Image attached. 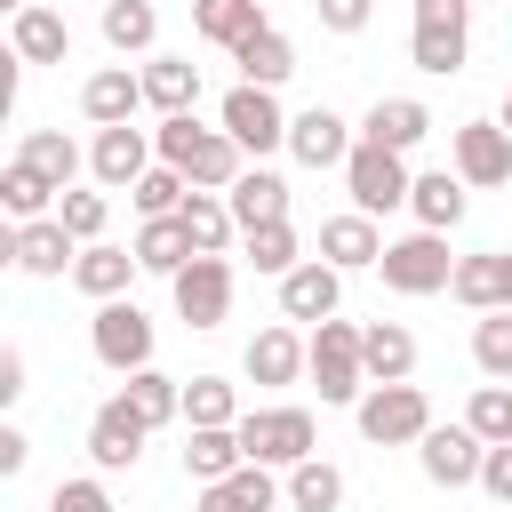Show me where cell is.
Wrapping results in <instances>:
<instances>
[{
    "mask_svg": "<svg viewBox=\"0 0 512 512\" xmlns=\"http://www.w3.org/2000/svg\"><path fill=\"white\" fill-rule=\"evenodd\" d=\"M152 152H160V168L192 176V192H232V184H240V168H248V152H240L224 128H200L192 112L160 120V128H152Z\"/></svg>",
    "mask_w": 512,
    "mask_h": 512,
    "instance_id": "1",
    "label": "cell"
},
{
    "mask_svg": "<svg viewBox=\"0 0 512 512\" xmlns=\"http://www.w3.org/2000/svg\"><path fill=\"white\" fill-rule=\"evenodd\" d=\"M472 8L480 0H416V24H408V64L432 72V80H456L464 56H472Z\"/></svg>",
    "mask_w": 512,
    "mask_h": 512,
    "instance_id": "2",
    "label": "cell"
},
{
    "mask_svg": "<svg viewBox=\"0 0 512 512\" xmlns=\"http://www.w3.org/2000/svg\"><path fill=\"white\" fill-rule=\"evenodd\" d=\"M232 432H240V456H248V464H272V472H296L304 456H320V448H312V440H320V432H312V408H296V400L248 408Z\"/></svg>",
    "mask_w": 512,
    "mask_h": 512,
    "instance_id": "3",
    "label": "cell"
},
{
    "mask_svg": "<svg viewBox=\"0 0 512 512\" xmlns=\"http://www.w3.org/2000/svg\"><path fill=\"white\" fill-rule=\"evenodd\" d=\"M320 408H360L368 400V360H360V320H320L312 328V368Z\"/></svg>",
    "mask_w": 512,
    "mask_h": 512,
    "instance_id": "4",
    "label": "cell"
},
{
    "mask_svg": "<svg viewBox=\"0 0 512 512\" xmlns=\"http://www.w3.org/2000/svg\"><path fill=\"white\" fill-rule=\"evenodd\" d=\"M352 424H360L368 448H416L432 432V400H424V384H368Z\"/></svg>",
    "mask_w": 512,
    "mask_h": 512,
    "instance_id": "5",
    "label": "cell"
},
{
    "mask_svg": "<svg viewBox=\"0 0 512 512\" xmlns=\"http://www.w3.org/2000/svg\"><path fill=\"white\" fill-rule=\"evenodd\" d=\"M344 192H352V208L360 216H392V208H408V192H416V168H408V152H384V144H352V160H344Z\"/></svg>",
    "mask_w": 512,
    "mask_h": 512,
    "instance_id": "6",
    "label": "cell"
},
{
    "mask_svg": "<svg viewBox=\"0 0 512 512\" xmlns=\"http://www.w3.org/2000/svg\"><path fill=\"white\" fill-rule=\"evenodd\" d=\"M384 288L392 296H440L456 280V256H448V232H408V240H384Z\"/></svg>",
    "mask_w": 512,
    "mask_h": 512,
    "instance_id": "7",
    "label": "cell"
},
{
    "mask_svg": "<svg viewBox=\"0 0 512 512\" xmlns=\"http://www.w3.org/2000/svg\"><path fill=\"white\" fill-rule=\"evenodd\" d=\"M88 352H96L112 376L152 368V320H144V304H128V296L96 304V320H88Z\"/></svg>",
    "mask_w": 512,
    "mask_h": 512,
    "instance_id": "8",
    "label": "cell"
},
{
    "mask_svg": "<svg viewBox=\"0 0 512 512\" xmlns=\"http://www.w3.org/2000/svg\"><path fill=\"white\" fill-rule=\"evenodd\" d=\"M216 128H224L240 152H256V160L288 144V112H280V96H272V88H248V80L216 104Z\"/></svg>",
    "mask_w": 512,
    "mask_h": 512,
    "instance_id": "9",
    "label": "cell"
},
{
    "mask_svg": "<svg viewBox=\"0 0 512 512\" xmlns=\"http://www.w3.org/2000/svg\"><path fill=\"white\" fill-rule=\"evenodd\" d=\"M168 296H176V320L184 328H224L232 320V256H192L168 280Z\"/></svg>",
    "mask_w": 512,
    "mask_h": 512,
    "instance_id": "10",
    "label": "cell"
},
{
    "mask_svg": "<svg viewBox=\"0 0 512 512\" xmlns=\"http://www.w3.org/2000/svg\"><path fill=\"white\" fill-rule=\"evenodd\" d=\"M240 368H248V384H264V392H280V384H296V376L312 368V336H304L296 320H272V328H256V336H248V352H240Z\"/></svg>",
    "mask_w": 512,
    "mask_h": 512,
    "instance_id": "11",
    "label": "cell"
},
{
    "mask_svg": "<svg viewBox=\"0 0 512 512\" xmlns=\"http://www.w3.org/2000/svg\"><path fill=\"white\" fill-rule=\"evenodd\" d=\"M480 456H488V440L472 424H432L416 440V464H424L432 488H480Z\"/></svg>",
    "mask_w": 512,
    "mask_h": 512,
    "instance_id": "12",
    "label": "cell"
},
{
    "mask_svg": "<svg viewBox=\"0 0 512 512\" xmlns=\"http://www.w3.org/2000/svg\"><path fill=\"white\" fill-rule=\"evenodd\" d=\"M448 160H456V176H464L472 192L512 184V136H504V120H464V128L448 136Z\"/></svg>",
    "mask_w": 512,
    "mask_h": 512,
    "instance_id": "13",
    "label": "cell"
},
{
    "mask_svg": "<svg viewBox=\"0 0 512 512\" xmlns=\"http://www.w3.org/2000/svg\"><path fill=\"white\" fill-rule=\"evenodd\" d=\"M144 440H152V424L128 408V392H112V400L88 416V456H96V472H136Z\"/></svg>",
    "mask_w": 512,
    "mask_h": 512,
    "instance_id": "14",
    "label": "cell"
},
{
    "mask_svg": "<svg viewBox=\"0 0 512 512\" xmlns=\"http://www.w3.org/2000/svg\"><path fill=\"white\" fill-rule=\"evenodd\" d=\"M152 136L144 128H96V144H88V176L104 184V192H136L144 176H152Z\"/></svg>",
    "mask_w": 512,
    "mask_h": 512,
    "instance_id": "15",
    "label": "cell"
},
{
    "mask_svg": "<svg viewBox=\"0 0 512 512\" xmlns=\"http://www.w3.org/2000/svg\"><path fill=\"white\" fill-rule=\"evenodd\" d=\"M336 304H344V272H336V264H320V256H304V264L280 280V320H296V328L336 320Z\"/></svg>",
    "mask_w": 512,
    "mask_h": 512,
    "instance_id": "16",
    "label": "cell"
},
{
    "mask_svg": "<svg viewBox=\"0 0 512 512\" xmlns=\"http://www.w3.org/2000/svg\"><path fill=\"white\" fill-rule=\"evenodd\" d=\"M352 144H360V136H352V120H344V112H328V104H304V112L288 120V152H296L304 168H344V160H352Z\"/></svg>",
    "mask_w": 512,
    "mask_h": 512,
    "instance_id": "17",
    "label": "cell"
},
{
    "mask_svg": "<svg viewBox=\"0 0 512 512\" xmlns=\"http://www.w3.org/2000/svg\"><path fill=\"white\" fill-rule=\"evenodd\" d=\"M8 256H16V272H32V280H64V272L80 264V240L64 232V216H40V224H16V232H8Z\"/></svg>",
    "mask_w": 512,
    "mask_h": 512,
    "instance_id": "18",
    "label": "cell"
},
{
    "mask_svg": "<svg viewBox=\"0 0 512 512\" xmlns=\"http://www.w3.org/2000/svg\"><path fill=\"white\" fill-rule=\"evenodd\" d=\"M320 264H336V272H376V264H384V232H376V216H360V208L320 216Z\"/></svg>",
    "mask_w": 512,
    "mask_h": 512,
    "instance_id": "19",
    "label": "cell"
},
{
    "mask_svg": "<svg viewBox=\"0 0 512 512\" xmlns=\"http://www.w3.org/2000/svg\"><path fill=\"white\" fill-rule=\"evenodd\" d=\"M136 104H144V72H128V64H104V72L80 80V112H88L96 128H128Z\"/></svg>",
    "mask_w": 512,
    "mask_h": 512,
    "instance_id": "20",
    "label": "cell"
},
{
    "mask_svg": "<svg viewBox=\"0 0 512 512\" xmlns=\"http://www.w3.org/2000/svg\"><path fill=\"white\" fill-rule=\"evenodd\" d=\"M360 136L384 144V152H416V144L432 136V104H424V96H376L368 120H360Z\"/></svg>",
    "mask_w": 512,
    "mask_h": 512,
    "instance_id": "21",
    "label": "cell"
},
{
    "mask_svg": "<svg viewBox=\"0 0 512 512\" xmlns=\"http://www.w3.org/2000/svg\"><path fill=\"white\" fill-rule=\"evenodd\" d=\"M464 208H472V184H464L456 168H424V176H416V192H408L416 232H456V224H464Z\"/></svg>",
    "mask_w": 512,
    "mask_h": 512,
    "instance_id": "22",
    "label": "cell"
},
{
    "mask_svg": "<svg viewBox=\"0 0 512 512\" xmlns=\"http://www.w3.org/2000/svg\"><path fill=\"white\" fill-rule=\"evenodd\" d=\"M280 504H288V480H272V464H240L232 480L200 488L192 512H280Z\"/></svg>",
    "mask_w": 512,
    "mask_h": 512,
    "instance_id": "23",
    "label": "cell"
},
{
    "mask_svg": "<svg viewBox=\"0 0 512 512\" xmlns=\"http://www.w3.org/2000/svg\"><path fill=\"white\" fill-rule=\"evenodd\" d=\"M8 48H16V64H64L72 56V24L32 0L24 16H8Z\"/></svg>",
    "mask_w": 512,
    "mask_h": 512,
    "instance_id": "24",
    "label": "cell"
},
{
    "mask_svg": "<svg viewBox=\"0 0 512 512\" xmlns=\"http://www.w3.org/2000/svg\"><path fill=\"white\" fill-rule=\"evenodd\" d=\"M360 360H368V384H408L416 376V336L400 320H360Z\"/></svg>",
    "mask_w": 512,
    "mask_h": 512,
    "instance_id": "25",
    "label": "cell"
},
{
    "mask_svg": "<svg viewBox=\"0 0 512 512\" xmlns=\"http://www.w3.org/2000/svg\"><path fill=\"white\" fill-rule=\"evenodd\" d=\"M248 456H240V432L232 424H192V440H184V480L192 488H216V480H232Z\"/></svg>",
    "mask_w": 512,
    "mask_h": 512,
    "instance_id": "26",
    "label": "cell"
},
{
    "mask_svg": "<svg viewBox=\"0 0 512 512\" xmlns=\"http://www.w3.org/2000/svg\"><path fill=\"white\" fill-rule=\"evenodd\" d=\"M144 104H152L160 120L192 112V104H200V64H192V56H144Z\"/></svg>",
    "mask_w": 512,
    "mask_h": 512,
    "instance_id": "27",
    "label": "cell"
},
{
    "mask_svg": "<svg viewBox=\"0 0 512 512\" xmlns=\"http://www.w3.org/2000/svg\"><path fill=\"white\" fill-rule=\"evenodd\" d=\"M128 248H136V264H144V272H160V280H176V272L200 256V248H192V232H184V216H144Z\"/></svg>",
    "mask_w": 512,
    "mask_h": 512,
    "instance_id": "28",
    "label": "cell"
},
{
    "mask_svg": "<svg viewBox=\"0 0 512 512\" xmlns=\"http://www.w3.org/2000/svg\"><path fill=\"white\" fill-rule=\"evenodd\" d=\"M144 264H136V248H112V240H96V248H80V264H72V288L80 296H96V304H112V296H128V280H136Z\"/></svg>",
    "mask_w": 512,
    "mask_h": 512,
    "instance_id": "29",
    "label": "cell"
},
{
    "mask_svg": "<svg viewBox=\"0 0 512 512\" xmlns=\"http://www.w3.org/2000/svg\"><path fill=\"white\" fill-rule=\"evenodd\" d=\"M264 24H272L264 0H192V32H200L208 48H224V56H232L248 32H264Z\"/></svg>",
    "mask_w": 512,
    "mask_h": 512,
    "instance_id": "30",
    "label": "cell"
},
{
    "mask_svg": "<svg viewBox=\"0 0 512 512\" xmlns=\"http://www.w3.org/2000/svg\"><path fill=\"white\" fill-rule=\"evenodd\" d=\"M232 64H240L248 88H280V80L296 72V40H288L280 24H264V32H248V40L232 48Z\"/></svg>",
    "mask_w": 512,
    "mask_h": 512,
    "instance_id": "31",
    "label": "cell"
},
{
    "mask_svg": "<svg viewBox=\"0 0 512 512\" xmlns=\"http://www.w3.org/2000/svg\"><path fill=\"white\" fill-rule=\"evenodd\" d=\"M224 200H232V224H240V232L280 224V216H288V176H272V168H240V184H232Z\"/></svg>",
    "mask_w": 512,
    "mask_h": 512,
    "instance_id": "32",
    "label": "cell"
},
{
    "mask_svg": "<svg viewBox=\"0 0 512 512\" xmlns=\"http://www.w3.org/2000/svg\"><path fill=\"white\" fill-rule=\"evenodd\" d=\"M448 296H456L464 312H504V248H472V256H456Z\"/></svg>",
    "mask_w": 512,
    "mask_h": 512,
    "instance_id": "33",
    "label": "cell"
},
{
    "mask_svg": "<svg viewBox=\"0 0 512 512\" xmlns=\"http://www.w3.org/2000/svg\"><path fill=\"white\" fill-rule=\"evenodd\" d=\"M16 160H24V168H40V176H48L56 192H72V176L88 168V152H80V144H72L64 128H24V144H16Z\"/></svg>",
    "mask_w": 512,
    "mask_h": 512,
    "instance_id": "34",
    "label": "cell"
},
{
    "mask_svg": "<svg viewBox=\"0 0 512 512\" xmlns=\"http://www.w3.org/2000/svg\"><path fill=\"white\" fill-rule=\"evenodd\" d=\"M48 200H64L40 168H24V160H8L0 168V208H8V224H40V216H56Z\"/></svg>",
    "mask_w": 512,
    "mask_h": 512,
    "instance_id": "35",
    "label": "cell"
},
{
    "mask_svg": "<svg viewBox=\"0 0 512 512\" xmlns=\"http://www.w3.org/2000/svg\"><path fill=\"white\" fill-rule=\"evenodd\" d=\"M176 216H184V232H192V248H200V256H224V248L240 240V224H232V200H224V192H192Z\"/></svg>",
    "mask_w": 512,
    "mask_h": 512,
    "instance_id": "36",
    "label": "cell"
},
{
    "mask_svg": "<svg viewBox=\"0 0 512 512\" xmlns=\"http://www.w3.org/2000/svg\"><path fill=\"white\" fill-rule=\"evenodd\" d=\"M160 40V8L152 0H104V48L112 56H144Z\"/></svg>",
    "mask_w": 512,
    "mask_h": 512,
    "instance_id": "37",
    "label": "cell"
},
{
    "mask_svg": "<svg viewBox=\"0 0 512 512\" xmlns=\"http://www.w3.org/2000/svg\"><path fill=\"white\" fill-rule=\"evenodd\" d=\"M240 248H248V264L264 272V280H288L296 264H304V240H296V224L280 216V224H256V232H240Z\"/></svg>",
    "mask_w": 512,
    "mask_h": 512,
    "instance_id": "38",
    "label": "cell"
},
{
    "mask_svg": "<svg viewBox=\"0 0 512 512\" xmlns=\"http://www.w3.org/2000/svg\"><path fill=\"white\" fill-rule=\"evenodd\" d=\"M120 392H128V408H136V416H144V424H152V432H160V424H176V416H184V384H176V376H168V368H136V376H128V384H120Z\"/></svg>",
    "mask_w": 512,
    "mask_h": 512,
    "instance_id": "39",
    "label": "cell"
},
{
    "mask_svg": "<svg viewBox=\"0 0 512 512\" xmlns=\"http://www.w3.org/2000/svg\"><path fill=\"white\" fill-rule=\"evenodd\" d=\"M288 512H344V472L328 456H304L288 472Z\"/></svg>",
    "mask_w": 512,
    "mask_h": 512,
    "instance_id": "40",
    "label": "cell"
},
{
    "mask_svg": "<svg viewBox=\"0 0 512 512\" xmlns=\"http://www.w3.org/2000/svg\"><path fill=\"white\" fill-rule=\"evenodd\" d=\"M472 368L488 384H512V312H480L472 320Z\"/></svg>",
    "mask_w": 512,
    "mask_h": 512,
    "instance_id": "41",
    "label": "cell"
},
{
    "mask_svg": "<svg viewBox=\"0 0 512 512\" xmlns=\"http://www.w3.org/2000/svg\"><path fill=\"white\" fill-rule=\"evenodd\" d=\"M248 408H240V384H224V376H192L184 384V424H240Z\"/></svg>",
    "mask_w": 512,
    "mask_h": 512,
    "instance_id": "42",
    "label": "cell"
},
{
    "mask_svg": "<svg viewBox=\"0 0 512 512\" xmlns=\"http://www.w3.org/2000/svg\"><path fill=\"white\" fill-rule=\"evenodd\" d=\"M464 424H472L488 448H504V440H512V384H480V392L464 400Z\"/></svg>",
    "mask_w": 512,
    "mask_h": 512,
    "instance_id": "43",
    "label": "cell"
},
{
    "mask_svg": "<svg viewBox=\"0 0 512 512\" xmlns=\"http://www.w3.org/2000/svg\"><path fill=\"white\" fill-rule=\"evenodd\" d=\"M128 200H136V216H176V208L192 200V176H176V168H152V176H144Z\"/></svg>",
    "mask_w": 512,
    "mask_h": 512,
    "instance_id": "44",
    "label": "cell"
},
{
    "mask_svg": "<svg viewBox=\"0 0 512 512\" xmlns=\"http://www.w3.org/2000/svg\"><path fill=\"white\" fill-rule=\"evenodd\" d=\"M56 216H64V232H72L80 248H96V240H104L112 200H104V192H64V200H56Z\"/></svg>",
    "mask_w": 512,
    "mask_h": 512,
    "instance_id": "45",
    "label": "cell"
},
{
    "mask_svg": "<svg viewBox=\"0 0 512 512\" xmlns=\"http://www.w3.org/2000/svg\"><path fill=\"white\" fill-rule=\"evenodd\" d=\"M48 512H120V504H112V488H104V480H56Z\"/></svg>",
    "mask_w": 512,
    "mask_h": 512,
    "instance_id": "46",
    "label": "cell"
},
{
    "mask_svg": "<svg viewBox=\"0 0 512 512\" xmlns=\"http://www.w3.org/2000/svg\"><path fill=\"white\" fill-rule=\"evenodd\" d=\"M312 8H320V32H336V40L368 32V16H376V0H312Z\"/></svg>",
    "mask_w": 512,
    "mask_h": 512,
    "instance_id": "47",
    "label": "cell"
},
{
    "mask_svg": "<svg viewBox=\"0 0 512 512\" xmlns=\"http://www.w3.org/2000/svg\"><path fill=\"white\" fill-rule=\"evenodd\" d=\"M480 488H488V496H496V504H512V440H504V448H488V456H480Z\"/></svg>",
    "mask_w": 512,
    "mask_h": 512,
    "instance_id": "48",
    "label": "cell"
},
{
    "mask_svg": "<svg viewBox=\"0 0 512 512\" xmlns=\"http://www.w3.org/2000/svg\"><path fill=\"white\" fill-rule=\"evenodd\" d=\"M24 456H32V440H24L16 424H0V472H8V480L24 472Z\"/></svg>",
    "mask_w": 512,
    "mask_h": 512,
    "instance_id": "49",
    "label": "cell"
},
{
    "mask_svg": "<svg viewBox=\"0 0 512 512\" xmlns=\"http://www.w3.org/2000/svg\"><path fill=\"white\" fill-rule=\"evenodd\" d=\"M0 400H24V352L16 344L0 352Z\"/></svg>",
    "mask_w": 512,
    "mask_h": 512,
    "instance_id": "50",
    "label": "cell"
},
{
    "mask_svg": "<svg viewBox=\"0 0 512 512\" xmlns=\"http://www.w3.org/2000/svg\"><path fill=\"white\" fill-rule=\"evenodd\" d=\"M504 312H512V256H504Z\"/></svg>",
    "mask_w": 512,
    "mask_h": 512,
    "instance_id": "51",
    "label": "cell"
},
{
    "mask_svg": "<svg viewBox=\"0 0 512 512\" xmlns=\"http://www.w3.org/2000/svg\"><path fill=\"white\" fill-rule=\"evenodd\" d=\"M496 120H504V136H512V88H504V112H496Z\"/></svg>",
    "mask_w": 512,
    "mask_h": 512,
    "instance_id": "52",
    "label": "cell"
},
{
    "mask_svg": "<svg viewBox=\"0 0 512 512\" xmlns=\"http://www.w3.org/2000/svg\"><path fill=\"white\" fill-rule=\"evenodd\" d=\"M0 8H8V16H24V8H32V0H0Z\"/></svg>",
    "mask_w": 512,
    "mask_h": 512,
    "instance_id": "53",
    "label": "cell"
},
{
    "mask_svg": "<svg viewBox=\"0 0 512 512\" xmlns=\"http://www.w3.org/2000/svg\"><path fill=\"white\" fill-rule=\"evenodd\" d=\"M408 8H416V0H408Z\"/></svg>",
    "mask_w": 512,
    "mask_h": 512,
    "instance_id": "54",
    "label": "cell"
}]
</instances>
